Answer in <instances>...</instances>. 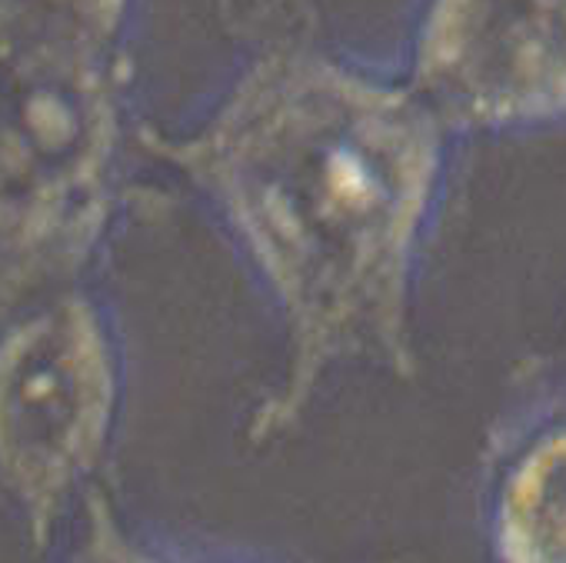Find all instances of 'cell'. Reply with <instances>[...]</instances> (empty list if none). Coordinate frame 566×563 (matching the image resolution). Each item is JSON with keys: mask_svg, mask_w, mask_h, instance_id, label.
I'll use <instances>...</instances> for the list:
<instances>
[{"mask_svg": "<svg viewBox=\"0 0 566 563\" xmlns=\"http://www.w3.org/2000/svg\"><path fill=\"white\" fill-rule=\"evenodd\" d=\"M453 140L403 74L304 38L263 44L193 127L150 137L276 314L266 424L347 367L413 371L417 277Z\"/></svg>", "mask_w": 566, "mask_h": 563, "instance_id": "cell-1", "label": "cell"}, {"mask_svg": "<svg viewBox=\"0 0 566 563\" xmlns=\"http://www.w3.org/2000/svg\"><path fill=\"white\" fill-rule=\"evenodd\" d=\"M124 31L0 0V321L81 288L120 197Z\"/></svg>", "mask_w": 566, "mask_h": 563, "instance_id": "cell-2", "label": "cell"}, {"mask_svg": "<svg viewBox=\"0 0 566 563\" xmlns=\"http://www.w3.org/2000/svg\"><path fill=\"white\" fill-rule=\"evenodd\" d=\"M120 380L117 334L84 288L0 321V480L38 523L104 453Z\"/></svg>", "mask_w": 566, "mask_h": 563, "instance_id": "cell-3", "label": "cell"}, {"mask_svg": "<svg viewBox=\"0 0 566 563\" xmlns=\"http://www.w3.org/2000/svg\"><path fill=\"white\" fill-rule=\"evenodd\" d=\"M453 137L566 124V0H420L400 71Z\"/></svg>", "mask_w": 566, "mask_h": 563, "instance_id": "cell-4", "label": "cell"}, {"mask_svg": "<svg viewBox=\"0 0 566 563\" xmlns=\"http://www.w3.org/2000/svg\"><path fill=\"white\" fill-rule=\"evenodd\" d=\"M493 526L503 563H566V417L516 453L496 493Z\"/></svg>", "mask_w": 566, "mask_h": 563, "instance_id": "cell-5", "label": "cell"}, {"mask_svg": "<svg viewBox=\"0 0 566 563\" xmlns=\"http://www.w3.org/2000/svg\"><path fill=\"white\" fill-rule=\"evenodd\" d=\"M57 4H67L114 31H127V18H130V8L134 0H57Z\"/></svg>", "mask_w": 566, "mask_h": 563, "instance_id": "cell-6", "label": "cell"}]
</instances>
